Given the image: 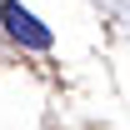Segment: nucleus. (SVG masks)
<instances>
[{
    "instance_id": "nucleus-1",
    "label": "nucleus",
    "mask_w": 130,
    "mask_h": 130,
    "mask_svg": "<svg viewBox=\"0 0 130 130\" xmlns=\"http://www.w3.org/2000/svg\"><path fill=\"white\" fill-rule=\"evenodd\" d=\"M0 25H5V35H10L15 45H25V50H50V45H55L50 25L35 20L20 0H0Z\"/></svg>"
}]
</instances>
